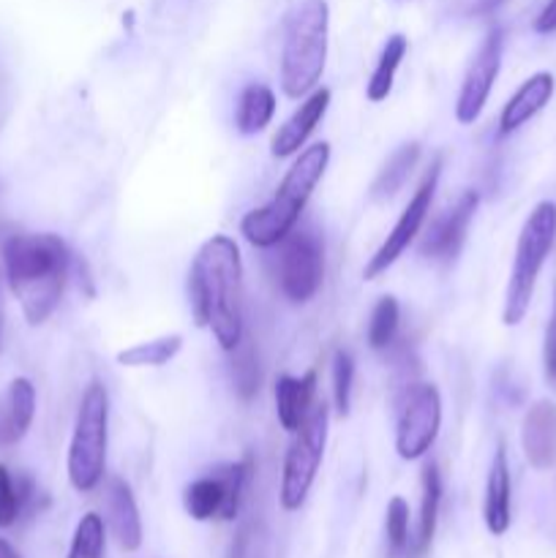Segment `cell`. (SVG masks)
<instances>
[{
	"instance_id": "obj_28",
	"label": "cell",
	"mask_w": 556,
	"mask_h": 558,
	"mask_svg": "<svg viewBox=\"0 0 556 558\" xmlns=\"http://www.w3.org/2000/svg\"><path fill=\"white\" fill-rule=\"evenodd\" d=\"M69 558H104V521L96 512H87L76 523Z\"/></svg>"
},
{
	"instance_id": "obj_1",
	"label": "cell",
	"mask_w": 556,
	"mask_h": 558,
	"mask_svg": "<svg viewBox=\"0 0 556 558\" xmlns=\"http://www.w3.org/2000/svg\"><path fill=\"white\" fill-rule=\"evenodd\" d=\"M189 294L194 319L210 327L223 352H234L243 341V265L238 243L227 234H213L189 272Z\"/></svg>"
},
{
	"instance_id": "obj_17",
	"label": "cell",
	"mask_w": 556,
	"mask_h": 558,
	"mask_svg": "<svg viewBox=\"0 0 556 558\" xmlns=\"http://www.w3.org/2000/svg\"><path fill=\"white\" fill-rule=\"evenodd\" d=\"M107 521L114 539L123 550H136L142 545V521L134 494L120 477H112L107 485Z\"/></svg>"
},
{
	"instance_id": "obj_33",
	"label": "cell",
	"mask_w": 556,
	"mask_h": 558,
	"mask_svg": "<svg viewBox=\"0 0 556 558\" xmlns=\"http://www.w3.org/2000/svg\"><path fill=\"white\" fill-rule=\"evenodd\" d=\"M543 368H545V379H548L551 385H556V283H554V305H551L548 327H545Z\"/></svg>"
},
{
	"instance_id": "obj_8",
	"label": "cell",
	"mask_w": 556,
	"mask_h": 558,
	"mask_svg": "<svg viewBox=\"0 0 556 558\" xmlns=\"http://www.w3.org/2000/svg\"><path fill=\"white\" fill-rule=\"evenodd\" d=\"M251 477V461L229 463V466L216 469L207 477L196 480L185 488V512L194 521H234L240 512L245 485Z\"/></svg>"
},
{
	"instance_id": "obj_37",
	"label": "cell",
	"mask_w": 556,
	"mask_h": 558,
	"mask_svg": "<svg viewBox=\"0 0 556 558\" xmlns=\"http://www.w3.org/2000/svg\"><path fill=\"white\" fill-rule=\"evenodd\" d=\"M0 352H3V292H0Z\"/></svg>"
},
{
	"instance_id": "obj_20",
	"label": "cell",
	"mask_w": 556,
	"mask_h": 558,
	"mask_svg": "<svg viewBox=\"0 0 556 558\" xmlns=\"http://www.w3.org/2000/svg\"><path fill=\"white\" fill-rule=\"evenodd\" d=\"M273 114H276V96H273V90L267 85L254 82V85H249L243 93H240L234 125H238L240 134L245 136L259 134V131L267 129Z\"/></svg>"
},
{
	"instance_id": "obj_2",
	"label": "cell",
	"mask_w": 556,
	"mask_h": 558,
	"mask_svg": "<svg viewBox=\"0 0 556 558\" xmlns=\"http://www.w3.org/2000/svg\"><path fill=\"white\" fill-rule=\"evenodd\" d=\"M3 267L27 325H44L58 308L69 278L71 254L63 240L49 232L11 234L3 243Z\"/></svg>"
},
{
	"instance_id": "obj_16",
	"label": "cell",
	"mask_w": 556,
	"mask_h": 558,
	"mask_svg": "<svg viewBox=\"0 0 556 558\" xmlns=\"http://www.w3.org/2000/svg\"><path fill=\"white\" fill-rule=\"evenodd\" d=\"M554 90H556V80L554 74H548V71H537V74L529 76V80L512 93V98L505 104V109H501L499 134L507 136L512 134V131L521 129L523 123H529L540 109H545V104L551 101Z\"/></svg>"
},
{
	"instance_id": "obj_23",
	"label": "cell",
	"mask_w": 556,
	"mask_h": 558,
	"mask_svg": "<svg viewBox=\"0 0 556 558\" xmlns=\"http://www.w3.org/2000/svg\"><path fill=\"white\" fill-rule=\"evenodd\" d=\"M407 49H409V41L403 33H396V36L387 38V44L382 47L379 63H376L374 74H371L368 85H365V96H368V101L379 104L390 96L392 80H396V71L398 65H401Z\"/></svg>"
},
{
	"instance_id": "obj_10",
	"label": "cell",
	"mask_w": 556,
	"mask_h": 558,
	"mask_svg": "<svg viewBox=\"0 0 556 558\" xmlns=\"http://www.w3.org/2000/svg\"><path fill=\"white\" fill-rule=\"evenodd\" d=\"M442 396L434 385L409 387L396 425V450L403 461H418L439 436Z\"/></svg>"
},
{
	"instance_id": "obj_9",
	"label": "cell",
	"mask_w": 556,
	"mask_h": 558,
	"mask_svg": "<svg viewBox=\"0 0 556 558\" xmlns=\"http://www.w3.org/2000/svg\"><path fill=\"white\" fill-rule=\"evenodd\" d=\"M278 283L287 300L292 303H309L322 287L325 276V254L316 234L311 232H289L278 243Z\"/></svg>"
},
{
	"instance_id": "obj_6",
	"label": "cell",
	"mask_w": 556,
	"mask_h": 558,
	"mask_svg": "<svg viewBox=\"0 0 556 558\" xmlns=\"http://www.w3.org/2000/svg\"><path fill=\"white\" fill-rule=\"evenodd\" d=\"M107 423L109 398L107 387L98 379L87 385L76 412L74 436L69 447V480L80 494H90L104 477L107 463Z\"/></svg>"
},
{
	"instance_id": "obj_13",
	"label": "cell",
	"mask_w": 556,
	"mask_h": 558,
	"mask_svg": "<svg viewBox=\"0 0 556 558\" xmlns=\"http://www.w3.org/2000/svg\"><path fill=\"white\" fill-rule=\"evenodd\" d=\"M478 191H463V194L458 196L456 205L447 207V210L436 218L434 227L428 229V234H425L423 240V254L428 256V259H456L463 240H467V229L469 223H472L474 213H478Z\"/></svg>"
},
{
	"instance_id": "obj_22",
	"label": "cell",
	"mask_w": 556,
	"mask_h": 558,
	"mask_svg": "<svg viewBox=\"0 0 556 558\" xmlns=\"http://www.w3.org/2000/svg\"><path fill=\"white\" fill-rule=\"evenodd\" d=\"M418 158H420L418 142H407V145L398 147V150L390 156V161L385 163V169L376 174L374 185H371V199L382 202V199H390V196H396L398 191H401V185L407 183L409 174H412Z\"/></svg>"
},
{
	"instance_id": "obj_15",
	"label": "cell",
	"mask_w": 556,
	"mask_h": 558,
	"mask_svg": "<svg viewBox=\"0 0 556 558\" xmlns=\"http://www.w3.org/2000/svg\"><path fill=\"white\" fill-rule=\"evenodd\" d=\"M327 107H330V90L322 87V90H314L298 109L292 112V118L283 125H278L276 136L270 142V150L276 158H289L305 145L314 129L319 125V120L325 118Z\"/></svg>"
},
{
	"instance_id": "obj_36",
	"label": "cell",
	"mask_w": 556,
	"mask_h": 558,
	"mask_svg": "<svg viewBox=\"0 0 556 558\" xmlns=\"http://www.w3.org/2000/svg\"><path fill=\"white\" fill-rule=\"evenodd\" d=\"M0 558H22V556L16 554V550H14V545H11V543H5V539L0 537Z\"/></svg>"
},
{
	"instance_id": "obj_21",
	"label": "cell",
	"mask_w": 556,
	"mask_h": 558,
	"mask_svg": "<svg viewBox=\"0 0 556 558\" xmlns=\"http://www.w3.org/2000/svg\"><path fill=\"white\" fill-rule=\"evenodd\" d=\"M420 483H423V501H420V526H418V539H414V554L423 556L428 554L431 543H434L436 518H439V505H442L439 466H436V463H425Z\"/></svg>"
},
{
	"instance_id": "obj_30",
	"label": "cell",
	"mask_w": 556,
	"mask_h": 558,
	"mask_svg": "<svg viewBox=\"0 0 556 558\" xmlns=\"http://www.w3.org/2000/svg\"><path fill=\"white\" fill-rule=\"evenodd\" d=\"M352 381H354V360L352 354L338 349L333 357V403L341 417L349 414V403H352Z\"/></svg>"
},
{
	"instance_id": "obj_12",
	"label": "cell",
	"mask_w": 556,
	"mask_h": 558,
	"mask_svg": "<svg viewBox=\"0 0 556 558\" xmlns=\"http://www.w3.org/2000/svg\"><path fill=\"white\" fill-rule=\"evenodd\" d=\"M501 52H505V31L494 27L488 31L485 41L480 44L478 54L469 63L467 76L461 82V93L456 98V120L461 125H472L483 112L485 101L491 96L496 76L501 69Z\"/></svg>"
},
{
	"instance_id": "obj_26",
	"label": "cell",
	"mask_w": 556,
	"mask_h": 558,
	"mask_svg": "<svg viewBox=\"0 0 556 558\" xmlns=\"http://www.w3.org/2000/svg\"><path fill=\"white\" fill-rule=\"evenodd\" d=\"M232 357V379H234V390L243 401H251V398L259 392L262 385V371H259V357H256V347L251 338L243 336V341L238 343Z\"/></svg>"
},
{
	"instance_id": "obj_5",
	"label": "cell",
	"mask_w": 556,
	"mask_h": 558,
	"mask_svg": "<svg viewBox=\"0 0 556 558\" xmlns=\"http://www.w3.org/2000/svg\"><path fill=\"white\" fill-rule=\"evenodd\" d=\"M554 243L556 205L554 202H540V205L529 213L527 223H523L521 234H518L516 259H512L510 281H507L505 311H501V322H505L507 327L521 325L523 316L529 314L534 287H537V276L540 270H543Z\"/></svg>"
},
{
	"instance_id": "obj_29",
	"label": "cell",
	"mask_w": 556,
	"mask_h": 558,
	"mask_svg": "<svg viewBox=\"0 0 556 558\" xmlns=\"http://www.w3.org/2000/svg\"><path fill=\"white\" fill-rule=\"evenodd\" d=\"M387 548H390V558H401L409 554V507L401 496H392L387 505Z\"/></svg>"
},
{
	"instance_id": "obj_35",
	"label": "cell",
	"mask_w": 556,
	"mask_h": 558,
	"mask_svg": "<svg viewBox=\"0 0 556 558\" xmlns=\"http://www.w3.org/2000/svg\"><path fill=\"white\" fill-rule=\"evenodd\" d=\"M534 31L537 33L556 31V0H548V3H545V9L540 11L537 20H534Z\"/></svg>"
},
{
	"instance_id": "obj_11",
	"label": "cell",
	"mask_w": 556,
	"mask_h": 558,
	"mask_svg": "<svg viewBox=\"0 0 556 558\" xmlns=\"http://www.w3.org/2000/svg\"><path fill=\"white\" fill-rule=\"evenodd\" d=\"M439 169H442V163L436 161L434 167H431V172L425 174L423 183H420V189L414 191L412 199H409L407 210L401 213V218L396 221L392 232L387 234L385 243L379 245V251L371 256V262L365 265V272H363L365 281H376L382 272H387V267L396 265L398 256H401L403 251L409 248V243H412V240L420 234V227H423L425 216L431 213V202H434V191H436V180H439Z\"/></svg>"
},
{
	"instance_id": "obj_34",
	"label": "cell",
	"mask_w": 556,
	"mask_h": 558,
	"mask_svg": "<svg viewBox=\"0 0 556 558\" xmlns=\"http://www.w3.org/2000/svg\"><path fill=\"white\" fill-rule=\"evenodd\" d=\"M501 3H505V0H458V5H461L463 14H469V16L491 14V11L499 9Z\"/></svg>"
},
{
	"instance_id": "obj_24",
	"label": "cell",
	"mask_w": 556,
	"mask_h": 558,
	"mask_svg": "<svg viewBox=\"0 0 556 558\" xmlns=\"http://www.w3.org/2000/svg\"><path fill=\"white\" fill-rule=\"evenodd\" d=\"M180 347H183V338L164 336L156 338V341H145L131 349H123L118 354V363L129 365V368H158V365H167L169 360L178 357Z\"/></svg>"
},
{
	"instance_id": "obj_19",
	"label": "cell",
	"mask_w": 556,
	"mask_h": 558,
	"mask_svg": "<svg viewBox=\"0 0 556 558\" xmlns=\"http://www.w3.org/2000/svg\"><path fill=\"white\" fill-rule=\"evenodd\" d=\"M314 392H316V371H309L303 379H294V376H281L276 385V412L278 423L283 430L292 434L303 417L309 414V409L314 407Z\"/></svg>"
},
{
	"instance_id": "obj_14",
	"label": "cell",
	"mask_w": 556,
	"mask_h": 558,
	"mask_svg": "<svg viewBox=\"0 0 556 558\" xmlns=\"http://www.w3.org/2000/svg\"><path fill=\"white\" fill-rule=\"evenodd\" d=\"M521 447L529 466L545 469L556 466V403L534 401L523 417Z\"/></svg>"
},
{
	"instance_id": "obj_27",
	"label": "cell",
	"mask_w": 556,
	"mask_h": 558,
	"mask_svg": "<svg viewBox=\"0 0 556 558\" xmlns=\"http://www.w3.org/2000/svg\"><path fill=\"white\" fill-rule=\"evenodd\" d=\"M398 322H401V308H398L396 298H382L374 305V314L368 322V343L371 349H387L398 332Z\"/></svg>"
},
{
	"instance_id": "obj_3",
	"label": "cell",
	"mask_w": 556,
	"mask_h": 558,
	"mask_svg": "<svg viewBox=\"0 0 556 558\" xmlns=\"http://www.w3.org/2000/svg\"><path fill=\"white\" fill-rule=\"evenodd\" d=\"M327 161H330V145L319 142L300 153L298 161L292 163L287 174H283L281 185H278L276 196L267 202L259 210H251L249 216L240 221V232L256 248H273L281 243L298 223L300 213H303L305 202H309L311 191L325 174Z\"/></svg>"
},
{
	"instance_id": "obj_31",
	"label": "cell",
	"mask_w": 556,
	"mask_h": 558,
	"mask_svg": "<svg viewBox=\"0 0 556 558\" xmlns=\"http://www.w3.org/2000/svg\"><path fill=\"white\" fill-rule=\"evenodd\" d=\"M232 558H270V537L259 521H249L240 529L232 545Z\"/></svg>"
},
{
	"instance_id": "obj_4",
	"label": "cell",
	"mask_w": 556,
	"mask_h": 558,
	"mask_svg": "<svg viewBox=\"0 0 556 558\" xmlns=\"http://www.w3.org/2000/svg\"><path fill=\"white\" fill-rule=\"evenodd\" d=\"M327 31H330L327 0H298L287 14L281 87L289 98H303L319 82L327 60Z\"/></svg>"
},
{
	"instance_id": "obj_32",
	"label": "cell",
	"mask_w": 556,
	"mask_h": 558,
	"mask_svg": "<svg viewBox=\"0 0 556 558\" xmlns=\"http://www.w3.org/2000/svg\"><path fill=\"white\" fill-rule=\"evenodd\" d=\"M22 510V496L20 488L11 480L9 469L0 466V529L14 526V521L20 518Z\"/></svg>"
},
{
	"instance_id": "obj_7",
	"label": "cell",
	"mask_w": 556,
	"mask_h": 558,
	"mask_svg": "<svg viewBox=\"0 0 556 558\" xmlns=\"http://www.w3.org/2000/svg\"><path fill=\"white\" fill-rule=\"evenodd\" d=\"M327 420H330L327 403H314L303 423L292 430L281 472V507L287 512L300 510L314 485L322 456H325Z\"/></svg>"
},
{
	"instance_id": "obj_18",
	"label": "cell",
	"mask_w": 556,
	"mask_h": 558,
	"mask_svg": "<svg viewBox=\"0 0 556 558\" xmlns=\"http://www.w3.org/2000/svg\"><path fill=\"white\" fill-rule=\"evenodd\" d=\"M483 518L488 532L496 537H501L510 529V466H507L505 445L496 447L494 461H491Z\"/></svg>"
},
{
	"instance_id": "obj_25",
	"label": "cell",
	"mask_w": 556,
	"mask_h": 558,
	"mask_svg": "<svg viewBox=\"0 0 556 558\" xmlns=\"http://www.w3.org/2000/svg\"><path fill=\"white\" fill-rule=\"evenodd\" d=\"M5 409H9L11 430H14V439L20 441L22 436L31 430L33 417H36V387H33L31 379L20 376L9 385V392H5Z\"/></svg>"
}]
</instances>
